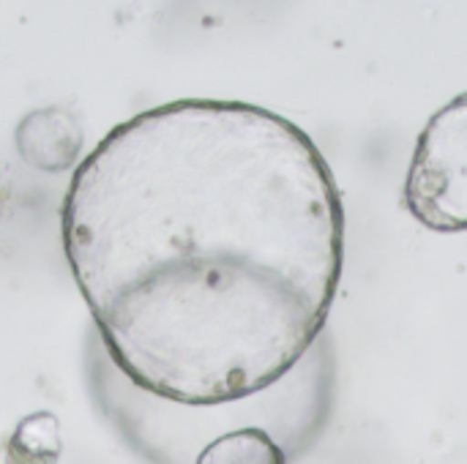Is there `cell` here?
<instances>
[{
    "mask_svg": "<svg viewBox=\"0 0 467 464\" xmlns=\"http://www.w3.org/2000/svg\"><path fill=\"white\" fill-rule=\"evenodd\" d=\"M60 241L123 377L216 407L276 386L323 334L345 208L298 123L181 98L118 123L77 164Z\"/></svg>",
    "mask_w": 467,
    "mask_h": 464,
    "instance_id": "6da1fadb",
    "label": "cell"
},
{
    "mask_svg": "<svg viewBox=\"0 0 467 464\" xmlns=\"http://www.w3.org/2000/svg\"><path fill=\"white\" fill-rule=\"evenodd\" d=\"M402 197L432 232H467V93L441 107L419 134Z\"/></svg>",
    "mask_w": 467,
    "mask_h": 464,
    "instance_id": "7a4b0ae2",
    "label": "cell"
},
{
    "mask_svg": "<svg viewBox=\"0 0 467 464\" xmlns=\"http://www.w3.org/2000/svg\"><path fill=\"white\" fill-rule=\"evenodd\" d=\"M16 148L22 159L41 148V153L30 161L36 170H66L79 153V129L60 109H38L22 120L16 129Z\"/></svg>",
    "mask_w": 467,
    "mask_h": 464,
    "instance_id": "3957f363",
    "label": "cell"
},
{
    "mask_svg": "<svg viewBox=\"0 0 467 464\" xmlns=\"http://www.w3.org/2000/svg\"><path fill=\"white\" fill-rule=\"evenodd\" d=\"M197 464H287V457L265 429L246 427L208 443Z\"/></svg>",
    "mask_w": 467,
    "mask_h": 464,
    "instance_id": "277c9868",
    "label": "cell"
},
{
    "mask_svg": "<svg viewBox=\"0 0 467 464\" xmlns=\"http://www.w3.org/2000/svg\"><path fill=\"white\" fill-rule=\"evenodd\" d=\"M57 421L47 413L25 418L5 446V464H57Z\"/></svg>",
    "mask_w": 467,
    "mask_h": 464,
    "instance_id": "5b68a950",
    "label": "cell"
}]
</instances>
